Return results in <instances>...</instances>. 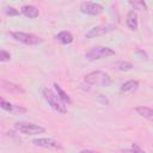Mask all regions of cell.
Returning a JSON list of instances; mask_svg holds the SVG:
<instances>
[{
  "instance_id": "1",
  "label": "cell",
  "mask_w": 153,
  "mask_h": 153,
  "mask_svg": "<svg viewBox=\"0 0 153 153\" xmlns=\"http://www.w3.org/2000/svg\"><path fill=\"white\" fill-rule=\"evenodd\" d=\"M42 94H43V98L45 99V102H47L54 110H56L57 112H61V114H66V112H67V108H66L65 103H63V102L60 99V97H59L56 93H54L50 88L44 87V88L42 90Z\"/></svg>"
},
{
  "instance_id": "2",
  "label": "cell",
  "mask_w": 153,
  "mask_h": 153,
  "mask_svg": "<svg viewBox=\"0 0 153 153\" xmlns=\"http://www.w3.org/2000/svg\"><path fill=\"white\" fill-rule=\"evenodd\" d=\"M114 55H115V50H112L109 47H94L86 53L85 57L90 61H96V60L106 59V57H110Z\"/></svg>"
},
{
  "instance_id": "3",
  "label": "cell",
  "mask_w": 153,
  "mask_h": 153,
  "mask_svg": "<svg viewBox=\"0 0 153 153\" xmlns=\"http://www.w3.org/2000/svg\"><path fill=\"white\" fill-rule=\"evenodd\" d=\"M14 128L25 135H37V134H43L45 131V129L38 124L35 123H29V122H18L16 123Z\"/></svg>"
},
{
  "instance_id": "4",
  "label": "cell",
  "mask_w": 153,
  "mask_h": 153,
  "mask_svg": "<svg viewBox=\"0 0 153 153\" xmlns=\"http://www.w3.org/2000/svg\"><path fill=\"white\" fill-rule=\"evenodd\" d=\"M84 80H85L87 84H90V85L102 84L103 86H108V85H110V82H111L109 75L105 74V73H102L100 71H94V72H91V73L86 74L85 78H84Z\"/></svg>"
},
{
  "instance_id": "5",
  "label": "cell",
  "mask_w": 153,
  "mask_h": 153,
  "mask_svg": "<svg viewBox=\"0 0 153 153\" xmlns=\"http://www.w3.org/2000/svg\"><path fill=\"white\" fill-rule=\"evenodd\" d=\"M11 36L18 41V42H22L24 44H29V45H36V44H39L43 42V39L36 35H32V33H27V32H22V31H14V32H11Z\"/></svg>"
},
{
  "instance_id": "6",
  "label": "cell",
  "mask_w": 153,
  "mask_h": 153,
  "mask_svg": "<svg viewBox=\"0 0 153 153\" xmlns=\"http://www.w3.org/2000/svg\"><path fill=\"white\" fill-rule=\"evenodd\" d=\"M80 11L85 14H88V16H99L104 11V8L100 4L85 1V2L80 4Z\"/></svg>"
},
{
  "instance_id": "7",
  "label": "cell",
  "mask_w": 153,
  "mask_h": 153,
  "mask_svg": "<svg viewBox=\"0 0 153 153\" xmlns=\"http://www.w3.org/2000/svg\"><path fill=\"white\" fill-rule=\"evenodd\" d=\"M32 143L35 146L42 147V148H49V149H62V145L53 139H48V137H38V139H33Z\"/></svg>"
},
{
  "instance_id": "8",
  "label": "cell",
  "mask_w": 153,
  "mask_h": 153,
  "mask_svg": "<svg viewBox=\"0 0 153 153\" xmlns=\"http://www.w3.org/2000/svg\"><path fill=\"white\" fill-rule=\"evenodd\" d=\"M111 30H114V25H98V26L90 29V31L86 32L85 37L86 38H94V37L105 35V33L110 32Z\"/></svg>"
},
{
  "instance_id": "9",
  "label": "cell",
  "mask_w": 153,
  "mask_h": 153,
  "mask_svg": "<svg viewBox=\"0 0 153 153\" xmlns=\"http://www.w3.org/2000/svg\"><path fill=\"white\" fill-rule=\"evenodd\" d=\"M0 84H1V87L8 92H12V93H25V90L20 86V85H17V84H13L11 81H7L5 79H1L0 80Z\"/></svg>"
},
{
  "instance_id": "10",
  "label": "cell",
  "mask_w": 153,
  "mask_h": 153,
  "mask_svg": "<svg viewBox=\"0 0 153 153\" xmlns=\"http://www.w3.org/2000/svg\"><path fill=\"white\" fill-rule=\"evenodd\" d=\"M126 23H127V26L130 29V30H134L136 31L137 27H139V22H137V14L135 11H129L127 13V17H126Z\"/></svg>"
},
{
  "instance_id": "11",
  "label": "cell",
  "mask_w": 153,
  "mask_h": 153,
  "mask_svg": "<svg viewBox=\"0 0 153 153\" xmlns=\"http://www.w3.org/2000/svg\"><path fill=\"white\" fill-rule=\"evenodd\" d=\"M20 11L27 18H37L38 14H39L38 8L36 6H33V5H24V6H22Z\"/></svg>"
},
{
  "instance_id": "12",
  "label": "cell",
  "mask_w": 153,
  "mask_h": 153,
  "mask_svg": "<svg viewBox=\"0 0 153 153\" xmlns=\"http://www.w3.org/2000/svg\"><path fill=\"white\" fill-rule=\"evenodd\" d=\"M55 39L61 44H71L74 38L69 31H61L55 36Z\"/></svg>"
},
{
  "instance_id": "13",
  "label": "cell",
  "mask_w": 153,
  "mask_h": 153,
  "mask_svg": "<svg viewBox=\"0 0 153 153\" xmlns=\"http://www.w3.org/2000/svg\"><path fill=\"white\" fill-rule=\"evenodd\" d=\"M137 88H139V81L137 80H128L121 85V92H123V93L134 92Z\"/></svg>"
},
{
  "instance_id": "14",
  "label": "cell",
  "mask_w": 153,
  "mask_h": 153,
  "mask_svg": "<svg viewBox=\"0 0 153 153\" xmlns=\"http://www.w3.org/2000/svg\"><path fill=\"white\" fill-rule=\"evenodd\" d=\"M135 111H136L137 115H140L141 117H143V118H146V120L153 122V109L147 108V106H136V108H135Z\"/></svg>"
},
{
  "instance_id": "15",
  "label": "cell",
  "mask_w": 153,
  "mask_h": 153,
  "mask_svg": "<svg viewBox=\"0 0 153 153\" xmlns=\"http://www.w3.org/2000/svg\"><path fill=\"white\" fill-rule=\"evenodd\" d=\"M54 86H55V90H56V92H57V96L60 97V99L65 103V104H72L73 102H72V99H71V97L61 88V86L60 85H57V84H54Z\"/></svg>"
},
{
  "instance_id": "16",
  "label": "cell",
  "mask_w": 153,
  "mask_h": 153,
  "mask_svg": "<svg viewBox=\"0 0 153 153\" xmlns=\"http://www.w3.org/2000/svg\"><path fill=\"white\" fill-rule=\"evenodd\" d=\"M115 67L118 69V71H122V72H128V71H131L134 68L133 63H130L129 61H118Z\"/></svg>"
},
{
  "instance_id": "17",
  "label": "cell",
  "mask_w": 153,
  "mask_h": 153,
  "mask_svg": "<svg viewBox=\"0 0 153 153\" xmlns=\"http://www.w3.org/2000/svg\"><path fill=\"white\" fill-rule=\"evenodd\" d=\"M128 4L130 6H133L135 10H147V4L143 0H139V1H128Z\"/></svg>"
},
{
  "instance_id": "18",
  "label": "cell",
  "mask_w": 153,
  "mask_h": 153,
  "mask_svg": "<svg viewBox=\"0 0 153 153\" xmlns=\"http://www.w3.org/2000/svg\"><path fill=\"white\" fill-rule=\"evenodd\" d=\"M0 106H1L2 110L10 111V112H13V110H14V105L10 102H6L4 98H1V100H0Z\"/></svg>"
},
{
  "instance_id": "19",
  "label": "cell",
  "mask_w": 153,
  "mask_h": 153,
  "mask_svg": "<svg viewBox=\"0 0 153 153\" xmlns=\"http://www.w3.org/2000/svg\"><path fill=\"white\" fill-rule=\"evenodd\" d=\"M5 14H7L10 17H16V16H19V11L12 6H7V7H5Z\"/></svg>"
},
{
  "instance_id": "20",
  "label": "cell",
  "mask_w": 153,
  "mask_h": 153,
  "mask_svg": "<svg viewBox=\"0 0 153 153\" xmlns=\"http://www.w3.org/2000/svg\"><path fill=\"white\" fill-rule=\"evenodd\" d=\"M11 60V54L4 49L0 50V61L1 62H6V61H10Z\"/></svg>"
},
{
  "instance_id": "21",
  "label": "cell",
  "mask_w": 153,
  "mask_h": 153,
  "mask_svg": "<svg viewBox=\"0 0 153 153\" xmlns=\"http://www.w3.org/2000/svg\"><path fill=\"white\" fill-rule=\"evenodd\" d=\"M131 149H133L135 153H146V152H145L137 143H133V145H131Z\"/></svg>"
},
{
  "instance_id": "22",
  "label": "cell",
  "mask_w": 153,
  "mask_h": 153,
  "mask_svg": "<svg viewBox=\"0 0 153 153\" xmlns=\"http://www.w3.org/2000/svg\"><path fill=\"white\" fill-rule=\"evenodd\" d=\"M98 98H99V99H102V102H103L104 104H108V103H109V100H108L106 98H104V96H103V94H99V97H98Z\"/></svg>"
},
{
  "instance_id": "23",
  "label": "cell",
  "mask_w": 153,
  "mask_h": 153,
  "mask_svg": "<svg viewBox=\"0 0 153 153\" xmlns=\"http://www.w3.org/2000/svg\"><path fill=\"white\" fill-rule=\"evenodd\" d=\"M122 152H123V153H135L133 149H123Z\"/></svg>"
},
{
  "instance_id": "24",
  "label": "cell",
  "mask_w": 153,
  "mask_h": 153,
  "mask_svg": "<svg viewBox=\"0 0 153 153\" xmlns=\"http://www.w3.org/2000/svg\"><path fill=\"white\" fill-rule=\"evenodd\" d=\"M80 153H93L92 151H88V149H84V151H81Z\"/></svg>"
},
{
  "instance_id": "25",
  "label": "cell",
  "mask_w": 153,
  "mask_h": 153,
  "mask_svg": "<svg viewBox=\"0 0 153 153\" xmlns=\"http://www.w3.org/2000/svg\"><path fill=\"white\" fill-rule=\"evenodd\" d=\"M93 153H99V152H93Z\"/></svg>"
}]
</instances>
